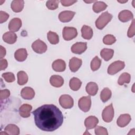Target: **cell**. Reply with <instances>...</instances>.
<instances>
[{
	"mask_svg": "<svg viewBox=\"0 0 135 135\" xmlns=\"http://www.w3.org/2000/svg\"><path fill=\"white\" fill-rule=\"evenodd\" d=\"M36 126L44 131H53L63 123V115L53 104L43 105L32 112Z\"/></svg>",
	"mask_w": 135,
	"mask_h": 135,
	"instance_id": "cell-1",
	"label": "cell"
},
{
	"mask_svg": "<svg viewBox=\"0 0 135 135\" xmlns=\"http://www.w3.org/2000/svg\"><path fill=\"white\" fill-rule=\"evenodd\" d=\"M112 18V15L106 11L102 13L95 21V26L99 30H102Z\"/></svg>",
	"mask_w": 135,
	"mask_h": 135,
	"instance_id": "cell-2",
	"label": "cell"
},
{
	"mask_svg": "<svg viewBox=\"0 0 135 135\" xmlns=\"http://www.w3.org/2000/svg\"><path fill=\"white\" fill-rule=\"evenodd\" d=\"M125 66L123 61H116L112 63L108 68V73L110 75H114L122 70Z\"/></svg>",
	"mask_w": 135,
	"mask_h": 135,
	"instance_id": "cell-3",
	"label": "cell"
},
{
	"mask_svg": "<svg viewBox=\"0 0 135 135\" xmlns=\"http://www.w3.org/2000/svg\"><path fill=\"white\" fill-rule=\"evenodd\" d=\"M62 35L63 38L66 41H70L78 35L77 30L73 27L65 26L62 31Z\"/></svg>",
	"mask_w": 135,
	"mask_h": 135,
	"instance_id": "cell-4",
	"label": "cell"
},
{
	"mask_svg": "<svg viewBox=\"0 0 135 135\" xmlns=\"http://www.w3.org/2000/svg\"><path fill=\"white\" fill-rule=\"evenodd\" d=\"M114 109L112 103H111L108 106L106 107L103 110L102 113V117L103 120L105 122H111L114 117Z\"/></svg>",
	"mask_w": 135,
	"mask_h": 135,
	"instance_id": "cell-5",
	"label": "cell"
},
{
	"mask_svg": "<svg viewBox=\"0 0 135 135\" xmlns=\"http://www.w3.org/2000/svg\"><path fill=\"white\" fill-rule=\"evenodd\" d=\"M59 103L64 109H70L74 104L73 98L68 94L62 95L59 98Z\"/></svg>",
	"mask_w": 135,
	"mask_h": 135,
	"instance_id": "cell-6",
	"label": "cell"
},
{
	"mask_svg": "<svg viewBox=\"0 0 135 135\" xmlns=\"http://www.w3.org/2000/svg\"><path fill=\"white\" fill-rule=\"evenodd\" d=\"M79 108L83 112H88L89 111L91 105V99L90 96L82 97L78 102Z\"/></svg>",
	"mask_w": 135,
	"mask_h": 135,
	"instance_id": "cell-7",
	"label": "cell"
},
{
	"mask_svg": "<svg viewBox=\"0 0 135 135\" xmlns=\"http://www.w3.org/2000/svg\"><path fill=\"white\" fill-rule=\"evenodd\" d=\"M32 48L35 52L38 54H42L46 51L47 47L43 41L40 39H37L32 43Z\"/></svg>",
	"mask_w": 135,
	"mask_h": 135,
	"instance_id": "cell-8",
	"label": "cell"
},
{
	"mask_svg": "<svg viewBox=\"0 0 135 135\" xmlns=\"http://www.w3.org/2000/svg\"><path fill=\"white\" fill-rule=\"evenodd\" d=\"M87 49L86 42H76L74 44L71 48L72 53L77 54H81L84 52Z\"/></svg>",
	"mask_w": 135,
	"mask_h": 135,
	"instance_id": "cell-9",
	"label": "cell"
},
{
	"mask_svg": "<svg viewBox=\"0 0 135 135\" xmlns=\"http://www.w3.org/2000/svg\"><path fill=\"white\" fill-rule=\"evenodd\" d=\"M75 12L71 11H64L61 12L59 15V20L63 23L69 22L73 18Z\"/></svg>",
	"mask_w": 135,
	"mask_h": 135,
	"instance_id": "cell-10",
	"label": "cell"
},
{
	"mask_svg": "<svg viewBox=\"0 0 135 135\" xmlns=\"http://www.w3.org/2000/svg\"><path fill=\"white\" fill-rule=\"evenodd\" d=\"M99 122L98 119L95 116H89L87 117L84 121V125L86 127V131L88 130L95 128Z\"/></svg>",
	"mask_w": 135,
	"mask_h": 135,
	"instance_id": "cell-11",
	"label": "cell"
},
{
	"mask_svg": "<svg viewBox=\"0 0 135 135\" xmlns=\"http://www.w3.org/2000/svg\"><path fill=\"white\" fill-rule=\"evenodd\" d=\"M22 24V21L20 18H14L10 21L8 24V28L11 32H17L21 27Z\"/></svg>",
	"mask_w": 135,
	"mask_h": 135,
	"instance_id": "cell-12",
	"label": "cell"
},
{
	"mask_svg": "<svg viewBox=\"0 0 135 135\" xmlns=\"http://www.w3.org/2000/svg\"><path fill=\"white\" fill-rule=\"evenodd\" d=\"M21 95L24 99L31 100L35 96V91L32 88L26 86L23 88L21 90Z\"/></svg>",
	"mask_w": 135,
	"mask_h": 135,
	"instance_id": "cell-13",
	"label": "cell"
},
{
	"mask_svg": "<svg viewBox=\"0 0 135 135\" xmlns=\"http://www.w3.org/2000/svg\"><path fill=\"white\" fill-rule=\"evenodd\" d=\"M82 63L81 59L73 57L70 60L69 68L70 70L73 72H76L81 67Z\"/></svg>",
	"mask_w": 135,
	"mask_h": 135,
	"instance_id": "cell-14",
	"label": "cell"
},
{
	"mask_svg": "<svg viewBox=\"0 0 135 135\" xmlns=\"http://www.w3.org/2000/svg\"><path fill=\"white\" fill-rule=\"evenodd\" d=\"M131 119V116L129 114H121L117 120V125L121 128L124 127L129 123Z\"/></svg>",
	"mask_w": 135,
	"mask_h": 135,
	"instance_id": "cell-15",
	"label": "cell"
},
{
	"mask_svg": "<svg viewBox=\"0 0 135 135\" xmlns=\"http://www.w3.org/2000/svg\"><path fill=\"white\" fill-rule=\"evenodd\" d=\"M133 18V15L132 13L129 10L121 11L119 15L118 18L122 22H127Z\"/></svg>",
	"mask_w": 135,
	"mask_h": 135,
	"instance_id": "cell-16",
	"label": "cell"
},
{
	"mask_svg": "<svg viewBox=\"0 0 135 135\" xmlns=\"http://www.w3.org/2000/svg\"><path fill=\"white\" fill-rule=\"evenodd\" d=\"M32 109V107L28 104H23L18 110L20 115L23 118H28L30 116V112Z\"/></svg>",
	"mask_w": 135,
	"mask_h": 135,
	"instance_id": "cell-17",
	"label": "cell"
},
{
	"mask_svg": "<svg viewBox=\"0 0 135 135\" xmlns=\"http://www.w3.org/2000/svg\"><path fill=\"white\" fill-rule=\"evenodd\" d=\"M52 66L56 72H63L65 70L66 63L63 60L57 59L53 62Z\"/></svg>",
	"mask_w": 135,
	"mask_h": 135,
	"instance_id": "cell-18",
	"label": "cell"
},
{
	"mask_svg": "<svg viewBox=\"0 0 135 135\" xmlns=\"http://www.w3.org/2000/svg\"><path fill=\"white\" fill-rule=\"evenodd\" d=\"M50 83L51 84L56 88L62 86L64 83L63 78L58 75H53L50 79Z\"/></svg>",
	"mask_w": 135,
	"mask_h": 135,
	"instance_id": "cell-19",
	"label": "cell"
},
{
	"mask_svg": "<svg viewBox=\"0 0 135 135\" xmlns=\"http://www.w3.org/2000/svg\"><path fill=\"white\" fill-rule=\"evenodd\" d=\"M3 41L8 44H14L17 40V35L13 32H7L3 35Z\"/></svg>",
	"mask_w": 135,
	"mask_h": 135,
	"instance_id": "cell-20",
	"label": "cell"
},
{
	"mask_svg": "<svg viewBox=\"0 0 135 135\" xmlns=\"http://www.w3.org/2000/svg\"><path fill=\"white\" fill-rule=\"evenodd\" d=\"M27 52L25 49L22 48L16 50L14 53L15 59L19 62H23L26 60L27 56Z\"/></svg>",
	"mask_w": 135,
	"mask_h": 135,
	"instance_id": "cell-21",
	"label": "cell"
},
{
	"mask_svg": "<svg viewBox=\"0 0 135 135\" xmlns=\"http://www.w3.org/2000/svg\"><path fill=\"white\" fill-rule=\"evenodd\" d=\"M24 2L23 0H15L11 3V8L13 11L16 13L21 12L24 8Z\"/></svg>",
	"mask_w": 135,
	"mask_h": 135,
	"instance_id": "cell-22",
	"label": "cell"
},
{
	"mask_svg": "<svg viewBox=\"0 0 135 135\" xmlns=\"http://www.w3.org/2000/svg\"><path fill=\"white\" fill-rule=\"evenodd\" d=\"M85 90L88 94L94 96L97 93L98 91V84L93 82H89L85 87Z\"/></svg>",
	"mask_w": 135,
	"mask_h": 135,
	"instance_id": "cell-23",
	"label": "cell"
},
{
	"mask_svg": "<svg viewBox=\"0 0 135 135\" xmlns=\"http://www.w3.org/2000/svg\"><path fill=\"white\" fill-rule=\"evenodd\" d=\"M82 36L86 40H90L93 36V30L90 26L83 25L81 28Z\"/></svg>",
	"mask_w": 135,
	"mask_h": 135,
	"instance_id": "cell-24",
	"label": "cell"
},
{
	"mask_svg": "<svg viewBox=\"0 0 135 135\" xmlns=\"http://www.w3.org/2000/svg\"><path fill=\"white\" fill-rule=\"evenodd\" d=\"M4 131L7 134L18 135L20 134L19 128L14 124H9L7 125L4 129Z\"/></svg>",
	"mask_w": 135,
	"mask_h": 135,
	"instance_id": "cell-25",
	"label": "cell"
},
{
	"mask_svg": "<svg viewBox=\"0 0 135 135\" xmlns=\"http://www.w3.org/2000/svg\"><path fill=\"white\" fill-rule=\"evenodd\" d=\"M114 51L111 49H103L100 52V55L105 61H109L113 56Z\"/></svg>",
	"mask_w": 135,
	"mask_h": 135,
	"instance_id": "cell-26",
	"label": "cell"
},
{
	"mask_svg": "<svg viewBox=\"0 0 135 135\" xmlns=\"http://www.w3.org/2000/svg\"><path fill=\"white\" fill-rule=\"evenodd\" d=\"M82 84V82L80 79H79L77 78L73 77L72 79H71L70 82H69V85L71 90L73 91H78L80 88Z\"/></svg>",
	"mask_w": 135,
	"mask_h": 135,
	"instance_id": "cell-27",
	"label": "cell"
},
{
	"mask_svg": "<svg viewBox=\"0 0 135 135\" xmlns=\"http://www.w3.org/2000/svg\"><path fill=\"white\" fill-rule=\"evenodd\" d=\"M107 5L103 2L96 1L92 7V9L95 13H98L106 9Z\"/></svg>",
	"mask_w": 135,
	"mask_h": 135,
	"instance_id": "cell-28",
	"label": "cell"
},
{
	"mask_svg": "<svg viewBox=\"0 0 135 135\" xmlns=\"http://www.w3.org/2000/svg\"><path fill=\"white\" fill-rule=\"evenodd\" d=\"M17 83L20 85H23L28 81L27 74L23 71H20L17 73Z\"/></svg>",
	"mask_w": 135,
	"mask_h": 135,
	"instance_id": "cell-29",
	"label": "cell"
},
{
	"mask_svg": "<svg viewBox=\"0 0 135 135\" xmlns=\"http://www.w3.org/2000/svg\"><path fill=\"white\" fill-rule=\"evenodd\" d=\"M111 90L108 88H105L100 93V99L103 102H105L111 98Z\"/></svg>",
	"mask_w": 135,
	"mask_h": 135,
	"instance_id": "cell-30",
	"label": "cell"
},
{
	"mask_svg": "<svg viewBox=\"0 0 135 135\" xmlns=\"http://www.w3.org/2000/svg\"><path fill=\"white\" fill-rule=\"evenodd\" d=\"M47 37L49 42L52 44H56L59 42V36L54 32L49 31L47 33Z\"/></svg>",
	"mask_w": 135,
	"mask_h": 135,
	"instance_id": "cell-31",
	"label": "cell"
},
{
	"mask_svg": "<svg viewBox=\"0 0 135 135\" xmlns=\"http://www.w3.org/2000/svg\"><path fill=\"white\" fill-rule=\"evenodd\" d=\"M131 76L128 73H123L120 75L118 80V83L120 85H123L124 83H129L130 82Z\"/></svg>",
	"mask_w": 135,
	"mask_h": 135,
	"instance_id": "cell-32",
	"label": "cell"
},
{
	"mask_svg": "<svg viewBox=\"0 0 135 135\" xmlns=\"http://www.w3.org/2000/svg\"><path fill=\"white\" fill-rule=\"evenodd\" d=\"M101 64V60L98 56H95L91 62V69L93 71H97L99 69Z\"/></svg>",
	"mask_w": 135,
	"mask_h": 135,
	"instance_id": "cell-33",
	"label": "cell"
},
{
	"mask_svg": "<svg viewBox=\"0 0 135 135\" xmlns=\"http://www.w3.org/2000/svg\"><path fill=\"white\" fill-rule=\"evenodd\" d=\"M116 41L115 37L111 34H108L104 36L103 38V42L106 45H112Z\"/></svg>",
	"mask_w": 135,
	"mask_h": 135,
	"instance_id": "cell-34",
	"label": "cell"
},
{
	"mask_svg": "<svg viewBox=\"0 0 135 135\" xmlns=\"http://www.w3.org/2000/svg\"><path fill=\"white\" fill-rule=\"evenodd\" d=\"M59 1L58 0H50L46 3V6L48 9L51 10H54L57 8L59 6Z\"/></svg>",
	"mask_w": 135,
	"mask_h": 135,
	"instance_id": "cell-35",
	"label": "cell"
},
{
	"mask_svg": "<svg viewBox=\"0 0 135 135\" xmlns=\"http://www.w3.org/2000/svg\"><path fill=\"white\" fill-rule=\"evenodd\" d=\"M2 76L3 78L7 82H13L15 80L14 74L12 72L4 73L2 74Z\"/></svg>",
	"mask_w": 135,
	"mask_h": 135,
	"instance_id": "cell-36",
	"label": "cell"
},
{
	"mask_svg": "<svg viewBox=\"0 0 135 135\" xmlns=\"http://www.w3.org/2000/svg\"><path fill=\"white\" fill-rule=\"evenodd\" d=\"M95 134L96 135H108L107 129L103 127L96 126L95 128Z\"/></svg>",
	"mask_w": 135,
	"mask_h": 135,
	"instance_id": "cell-37",
	"label": "cell"
},
{
	"mask_svg": "<svg viewBox=\"0 0 135 135\" xmlns=\"http://www.w3.org/2000/svg\"><path fill=\"white\" fill-rule=\"evenodd\" d=\"M134 20L133 19L129 29L127 33V35L129 37H132L134 34H135V31H134Z\"/></svg>",
	"mask_w": 135,
	"mask_h": 135,
	"instance_id": "cell-38",
	"label": "cell"
},
{
	"mask_svg": "<svg viewBox=\"0 0 135 135\" xmlns=\"http://www.w3.org/2000/svg\"><path fill=\"white\" fill-rule=\"evenodd\" d=\"M10 95V91L7 89L1 90L0 91V99L1 100L8 98Z\"/></svg>",
	"mask_w": 135,
	"mask_h": 135,
	"instance_id": "cell-39",
	"label": "cell"
},
{
	"mask_svg": "<svg viewBox=\"0 0 135 135\" xmlns=\"http://www.w3.org/2000/svg\"><path fill=\"white\" fill-rule=\"evenodd\" d=\"M9 14L7 13L1 11H0V23H3L5 22H6L7 19L9 18Z\"/></svg>",
	"mask_w": 135,
	"mask_h": 135,
	"instance_id": "cell-40",
	"label": "cell"
},
{
	"mask_svg": "<svg viewBox=\"0 0 135 135\" xmlns=\"http://www.w3.org/2000/svg\"><path fill=\"white\" fill-rule=\"evenodd\" d=\"M60 2L61 3L62 5L64 6H69L73 5L75 3L77 2V1H75V0H74H74H61L60 1Z\"/></svg>",
	"mask_w": 135,
	"mask_h": 135,
	"instance_id": "cell-41",
	"label": "cell"
},
{
	"mask_svg": "<svg viewBox=\"0 0 135 135\" xmlns=\"http://www.w3.org/2000/svg\"><path fill=\"white\" fill-rule=\"evenodd\" d=\"M8 65L7 61L6 59H1L0 60V70H4L6 69Z\"/></svg>",
	"mask_w": 135,
	"mask_h": 135,
	"instance_id": "cell-42",
	"label": "cell"
},
{
	"mask_svg": "<svg viewBox=\"0 0 135 135\" xmlns=\"http://www.w3.org/2000/svg\"><path fill=\"white\" fill-rule=\"evenodd\" d=\"M0 48H1V51H0V58L2 59L3 57H4L5 55H6V49L3 47V46H0Z\"/></svg>",
	"mask_w": 135,
	"mask_h": 135,
	"instance_id": "cell-43",
	"label": "cell"
}]
</instances>
